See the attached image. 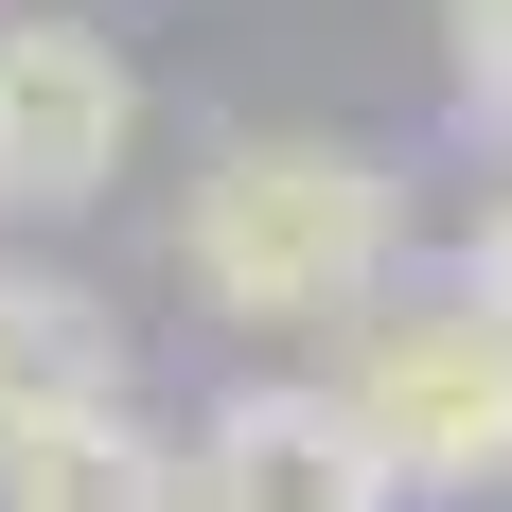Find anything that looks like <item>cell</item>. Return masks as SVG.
<instances>
[{
	"label": "cell",
	"mask_w": 512,
	"mask_h": 512,
	"mask_svg": "<svg viewBox=\"0 0 512 512\" xmlns=\"http://www.w3.org/2000/svg\"><path fill=\"white\" fill-rule=\"evenodd\" d=\"M177 283L230 336H354L407 283V177L336 124H248L177 195Z\"/></svg>",
	"instance_id": "cell-1"
},
{
	"label": "cell",
	"mask_w": 512,
	"mask_h": 512,
	"mask_svg": "<svg viewBox=\"0 0 512 512\" xmlns=\"http://www.w3.org/2000/svg\"><path fill=\"white\" fill-rule=\"evenodd\" d=\"M336 407L407 495H512V318L477 283H389L336 336Z\"/></svg>",
	"instance_id": "cell-2"
},
{
	"label": "cell",
	"mask_w": 512,
	"mask_h": 512,
	"mask_svg": "<svg viewBox=\"0 0 512 512\" xmlns=\"http://www.w3.org/2000/svg\"><path fill=\"white\" fill-rule=\"evenodd\" d=\"M142 177V53L71 18V0H18L0 18V212L18 230H71Z\"/></svg>",
	"instance_id": "cell-3"
},
{
	"label": "cell",
	"mask_w": 512,
	"mask_h": 512,
	"mask_svg": "<svg viewBox=\"0 0 512 512\" xmlns=\"http://www.w3.org/2000/svg\"><path fill=\"white\" fill-rule=\"evenodd\" d=\"M177 512H407V477L371 460L336 371H248L177 424Z\"/></svg>",
	"instance_id": "cell-4"
},
{
	"label": "cell",
	"mask_w": 512,
	"mask_h": 512,
	"mask_svg": "<svg viewBox=\"0 0 512 512\" xmlns=\"http://www.w3.org/2000/svg\"><path fill=\"white\" fill-rule=\"evenodd\" d=\"M0 512H177V424L142 389H89V407L0 424Z\"/></svg>",
	"instance_id": "cell-5"
},
{
	"label": "cell",
	"mask_w": 512,
	"mask_h": 512,
	"mask_svg": "<svg viewBox=\"0 0 512 512\" xmlns=\"http://www.w3.org/2000/svg\"><path fill=\"white\" fill-rule=\"evenodd\" d=\"M89 389H124V318L89 283H53V265H0V424L89 407Z\"/></svg>",
	"instance_id": "cell-6"
},
{
	"label": "cell",
	"mask_w": 512,
	"mask_h": 512,
	"mask_svg": "<svg viewBox=\"0 0 512 512\" xmlns=\"http://www.w3.org/2000/svg\"><path fill=\"white\" fill-rule=\"evenodd\" d=\"M442 53H460V106L512 124V0H442Z\"/></svg>",
	"instance_id": "cell-7"
},
{
	"label": "cell",
	"mask_w": 512,
	"mask_h": 512,
	"mask_svg": "<svg viewBox=\"0 0 512 512\" xmlns=\"http://www.w3.org/2000/svg\"><path fill=\"white\" fill-rule=\"evenodd\" d=\"M460 283H477V301L512 318V177H495V212H477V248H460Z\"/></svg>",
	"instance_id": "cell-8"
}]
</instances>
